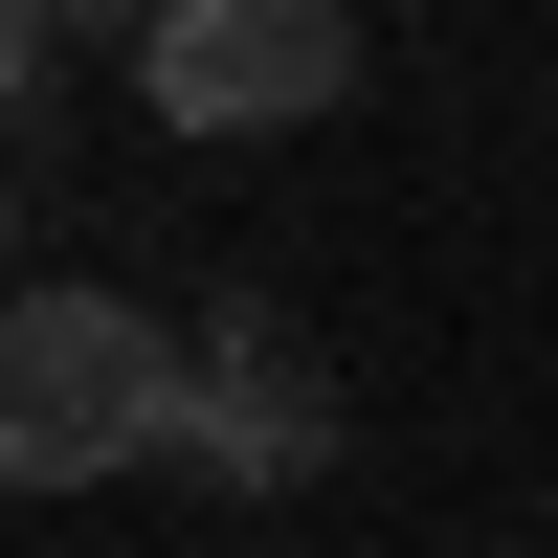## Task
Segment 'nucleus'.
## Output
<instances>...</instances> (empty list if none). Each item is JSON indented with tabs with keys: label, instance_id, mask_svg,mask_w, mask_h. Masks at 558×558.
<instances>
[{
	"label": "nucleus",
	"instance_id": "1",
	"mask_svg": "<svg viewBox=\"0 0 558 558\" xmlns=\"http://www.w3.org/2000/svg\"><path fill=\"white\" fill-rule=\"evenodd\" d=\"M179 447V313L134 291H0V492H112Z\"/></svg>",
	"mask_w": 558,
	"mask_h": 558
},
{
	"label": "nucleus",
	"instance_id": "2",
	"mask_svg": "<svg viewBox=\"0 0 558 558\" xmlns=\"http://www.w3.org/2000/svg\"><path fill=\"white\" fill-rule=\"evenodd\" d=\"M157 470H202L223 514L313 492V470H336V357H313L291 313H246V291L179 313V447H157Z\"/></svg>",
	"mask_w": 558,
	"mask_h": 558
},
{
	"label": "nucleus",
	"instance_id": "3",
	"mask_svg": "<svg viewBox=\"0 0 558 558\" xmlns=\"http://www.w3.org/2000/svg\"><path fill=\"white\" fill-rule=\"evenodd\" d=\"M134 89H157V134H202V157L313 134L357 89V0H179V23L134 45Z\"/></svg>",
	"mask_w": 558,
	"mask_h": 558
},
{
	"label": "nucleus",
	"instance_id": "4",
	"mask_svg": "<svg viewBox=\"0 0 558 558\" xmlns=\"http://www.w3.org/2000/svg\"><path fill=\"white\" fill-rule=\"evenodd\" d=\"M45 45H68V0H0V112L45 89Z\"/></svg>",
	"mask_w": 558,
	"mask_h": 558
},
{
	"label": "nucleus",
	"instance_id": "5",
	"mask_svg": "<svg viewBox=\"0 0 558 558\" xmlns=\"http://www.w3.org/2000/svg\"><path fill=\"white\" fill-rule=\"evenodd\" d=\"M68 23H112V45H157V23H179V0H68Z\"/></svg>",
	"mask_w": 558,
	"mask_h": 558
},
{
	"label": "nucleus",
	"instance_id": "6",
	"mask_svg": "<svg viewBox=\"0 0 558 558\" xmlns=\"http://www.w3.org/2000/svg\"><path fill=\"white\" fill-rule=\"evenodd\" d=\"M0 291H23V268H0Z\"/></svg>",
	"mask_w": 558,
	"mask_h": 558
}]
</instances>
